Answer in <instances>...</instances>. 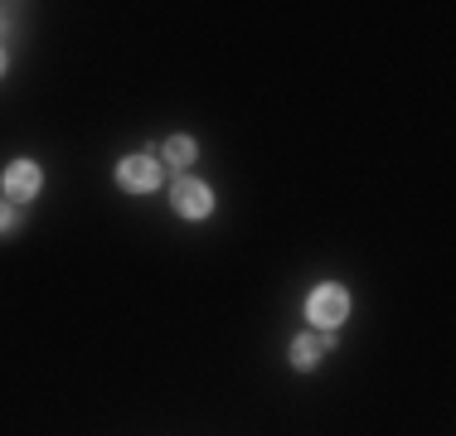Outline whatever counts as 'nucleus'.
I'll list each match as a JSON object with an SVG mask.
<instances>
[{
  "instance_id": "nucleus-3",
  "label": "nucleus",
  "mask_w": 456,
  "mask_h": 436,
  "mask_svg": "<svg viewBox=\"0 0 456 436\" xmlns=\"http://www.w3.org/2000/svg\"><path fill=\"white\" fill-rule=\"evenodd\" d=\"M170 204H175L180 218H209L214 214V190L204 180H175V190H170Z\"/></svg>"
},
{
  "instance_id": "nucleus-8",
  "label": "nucleus",
  "mask_w": 456,
  "mask_h": 436,
  "mask_svg": "<svg viewBox=\"0 0 456 436\" xmlns=\"http://www.w3.org/2000/svg\"><path fill=\"white\" fill-rule=\"evenodd\" d=\"M5 63H10V59H5V49H0V73H5Z\"/></svg>"
},
{
  "instance_id": "nucleus-6",
  "label": "nucleus",
  "mask_w": 456,
  "mask_h": 436,
  "mask_svg": "<svg viewBox=\"0 0 456 436\" xmlns=\"http://www.w3.org/2000/svg\"><path fill=\"white\" fill-rule=\"evenodd\" d=\"M160 156H166V166H190V160L200 156V146H194L190 136H170V141H166V150H160Z\"/></svg>"
},
{
  "instance_id": "nucleus-5",
  "label": "nucleus",
  "mask_w": 456,
  "mask_h": 436,
  "mask_svg": "<svg viewBox=\"0 0 456 436\" xmlns=\"http://www.w3.org/2000/svg\"><path fill=\"white\" fill-rule=\"evenodd\" d=\"M325 349H335V335H325V340H311V335H301V340L291 344V364H297L301 374H306V368H316V364H321Z\"/></svg>"
},
{
  "instance_id": "nucleus-2",
  "label": "nucleus",
  "mask_w": 456,
  "mask_h": 436,
  "mask_svg": "<svg viewBox=\"0 0 456 436\" xmlns=\"http://www.w3.org/2000/svg\"><path fill=\"white\" fill-rule=\"evenodd\" d=\"M160 180H166V166H160L156 156H132V160H122V166H117V184H122V190H132V194H151Z\"/></svg>"
},
{
  "instance_id": "nucleus-7",
  "label": "nucleus",
  "mask_w": 456,
  "mask_h": 436,
  "mask_svg": "<svg viewBox=\"0 0 456 436\" xmlns=\"http://www.w3.org/2000/svg\"><path fill=\"white\" fill-rule=\"evenodd\" d=\"M10 228H15V209H5V204H0V233H10Z\"/></svg>"
},
{
  "instance_id": "nucleus-4",
  "label": "nucleus",
  "mask_w": 456,
  "mask_h": 436,
  "mask_svg": "<svg viewBox=\"0 0 456 436\" xmlns=\"http://www.w3.org/2000/svg\"><path fill=\"white\" fill-rule=\"evenodd\" d=\"M39 190H45V170H39L35 160H15V166L5 170V194L10 199H35Z\"/></svg>"
},
{
  "instance_id": "nucleus-1",
  "label": "nucleus",
  "mask_w": 456,
  "mask_h": 436,
  "mask_svg": "<svg viewBox=\"0 0 456 436\" xmlns=\"http://www.w3.org/2000/svg\"><path fill=\"white\" fill-rule=\"evenodd\" d=\"M306 320L316 325V330L335 335L345 320H350V291H340V287H316V291L306 296Z\"/></svg>"
}]
</instances>
